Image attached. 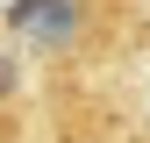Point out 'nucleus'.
I'll return each instance as SVG.
<instances>
[]
</instances>
